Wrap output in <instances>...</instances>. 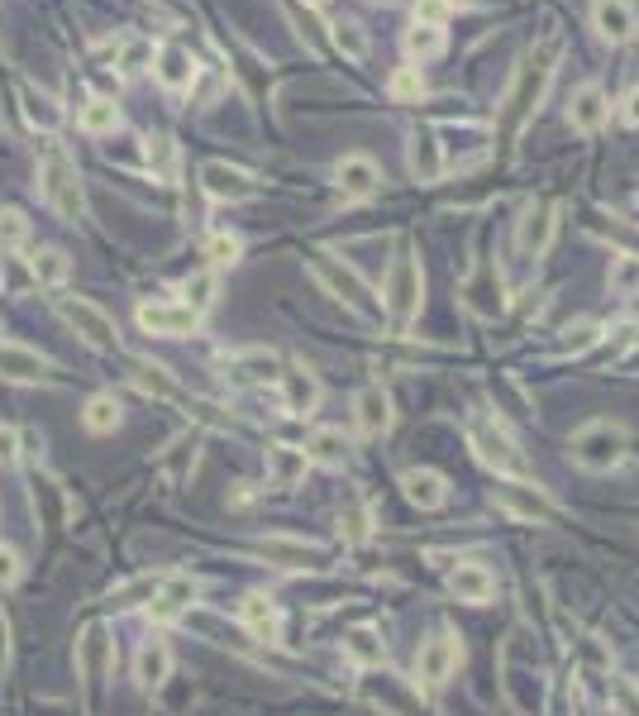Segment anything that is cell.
I'll list each match as a JSON object with an SVG mask.
<instances>
[{
    "label": "cell",
    "mask_w": 639,
    "mask_h": 716,
    "mask_svg": "<svg viewBox=\"0 0 639 716\" xmlns=\"http://www.w3.org/2000/svg\"><path fill=\"white\" fill-rule=\"evenodd\" d=\"M354 411H358V430H363L368 439H382L392 430V397H387V387L382 382H368L363 392H358V401H354Z\"/></svg>",
    "instance_id": "obj_16"
},
{
    "label": "cell",
    "mask_w": 639,
    "mask_h": 716,
    "mask_svg": "<svg viewBox=\"0 0 639 716\" xmlns=\"http://www.w3.org/2000/svg\"><path fill=\"white\" fill-rule=\"evenodd\" d=\"M621 119H625V125H635V129H639V87H635L630 95H625V105H621Z\"/></svg>",
    "instance_id": "obj_55"
},
{
    "label": "cell",
    "mask_w": 639,
    "mask_h": 716,
    "mask_svg": "<svg viewBox=\"0 0 639 716\" xmlns=\"http://www.w3.org/2000/svg\"><path fill=\"white\" fill-rule=\"evenodd\" d=\"M553 63H559V39L539 43L535 53L521 57L511 87H506V95H501V135L506 139L521 135V125L539 111V101H545V91H549V81H553Z\"/></svg>",
    "instance_id": "obj_1"
},
{
    "label": "cell",
    "mask_w": 639,
    "mask_h": 716,
    "mask_svg": "<svg viewBox=\"0 0 639 716\" xmlns=\"http://www.w3.org/2000/svg\"><path fill=\"white\" fill-rule=\"evenodd\" d=\"M334 182L348 201H368L382 191V167L378 158H368V153H344L340 163H334Z\"/></svg>",
    "instance_id": "obj_14"
},
{
    "label": "cell",
    "mask_w": 639,
    "mask_h": 716,
    "mask_svg": "<svg viewBox=\"0 0 639 716\" xmlns=\"http://www.w3.org/2000/svg\"><path fill=\"white\" fill-rule=\"evenodd\" d=\"M310 268H316V278H320L324 286H330V292L340 296L344 306H354L358 316H378V310H382V306H378V296H372V286H368L363 278H358V272L348 268L344 258H334L330 248H316V254H310Z\"/></svg>",
    "instance_id": "obj_6"
},
{
    "label": "cell",
    "mask_w": 639,
    "mask_h": 716,
    "mask_svg": "<svg viewBox=\"0 0 639 716\" xmlns=\"http://www.w3.org/2000/svg\"><path fill=\"white\" fill-rule=\"evenodd\" d=\"M611 296H639V254L611 258Z\"/></svg>",
    "instance_id": "obj_40"
},
{
    "label": "cell",
    "mask_w": 639,
    "mask_h": 716,
    "mask_svg": "<svg viewBox=\"0 0 639 716\" xmlns=\"http://www.w3.org/2000/svg\"><path fill=\"white\" fill-rule=\"evenodd\" d=\"M67 272H72V263H67L63 248H43V254L34 258V282L39 286H63Z\"/></svg>",
    "instance_id": "obj_38"
},
{
    "label": "cell",
    "mask_w": 639,
    "mask_h": 716,
    "mask_svg": "<svg viewBox=\"0 0 639 716\" xmlns=\"http://www.w3.org/2000/svg\"><path fill=\"white\" fill-rule=\"evenodd\" d=\"M119 67H125V72L153 67V39H143V34H129V39L119 43Z\"/></svg>",
    "instance_id": "obj_43"
},
{
    "label": "cell",
    "mask_w": 639,
    "mask_h": 716,
    "mask_svg": "<svg viewBox=\"0 0 639 716\" xmlns=\"http://www.w3.org/2000/svg\"><path fill=\"white\" fill-rule=\"evenodd\" d=\"M449 5H468V0H449Z\"/></svg>",
    "instance_id": "obj_59"
},
{
    "label": "cell",
    "mask_w": 639,
    "mask_h": 716,
    "mask_svg": "<svg viewBox=\"0 0 639 716\" xmlns=\"http://www.w3.org/2000/svg\"><path fill=\"white\" fill-rule=\"evenodd\" d=\"M239 621H244V626H248L258 640H277V626H282L277 606H272L263 592H248L244 602H239Z\"/></svg>",
    "instance_id": "obj_31"
},
{
    "label": "cell",
    "mask_w": 639,
    "mask_h": 716,
    "mask_svg": "<svg viewBox=\"0 0 639 716\" xmlns=\"http://www.w3.org/2000/svg\"><path fill=\"white\" fill-rule=\"evenodd\" d=\"M15 459H20V430L0 425V469H10Z\"/></svg>",
    "instance_id": "obj_54"
},
{
    "label": "cell",
    "mask_w": 639,
    "mask_h": 716,
    "mask_svg": "<svg viewBox=\"0 0 639 716\" xmlns=\"http://www.w3.org/2000/svg\"><path fill=\"white\" fill-rule=\"evenodd\" d=\"M497 507L506 511V516L535 521V525H549L553 516H559V507H553L535 483H521V477H506V483H497Z\"/></svg>",
    "instance_id": "obj_10"
},
{
    "label": "cell",
    "mask_w": 639,
    "mask_h": 716,
    "mask_svg": "<svg viewBox=\"0 0 639 716\" xmlns=\"http://www.w3.org/2000/svg\"><path fill=\"white\" fill-rule=\"evenodd\" d=\"M449 592L458 597V602L482 606L491 592H497V578H491V568H482V564H453V573H449Z\"/></svg>",
    "instance_id": "obj_22"
},
{
    "label": "cell",
    "mask_w": 639,
    "mask_h": 716,
    "mask_svg": "<svg viewBox=\"0 0 639 716\" xmlns=\"http://www.w3.org/2000/svg\"><path fill=\"white\" fill-rule=\"evenodd\" d=\"M606 115H611V105H606V91L601 87H583L568 105V125L577 135H597V129L606 125Z\"/></svg>",
    "instance_id": "obj_23"
},
{
    "label": "cell",
    "mask_w": 639,
    "mask_h": 716,
    "mask_svg": "<svg viewBox=\"0 0 639 716\" xmlns=\"http://www.w3.org/2000/svg\"><path fill=\"white\" fill-rule=\"evenodd\" d=\"M277 382H282V406L292 415H310L320 406V378L310 373V368L292 363L286 373H277Z\"/></svg>",
    "instance_id": "obj_17"
},
{
    "label": "cell",
    "mask_w": 639,
    "mask_h": 716,
    "mask_svg": "<svg viewBox=\"0 0 639 716\" xmlns=\"http://www.w3.org/2000/svg\"><path fill=\"white\" fill-rule=\"evenodd\" d=\"M401 43H406V53L411 57H439L444 53V29H434V24H411Z\"/></svg>",
    "instance_id": "obj_39"
},
{
    "label": "cell",
    "mask_w": 639,
    "mask_h": 716,
    "mask_svg": "<svg viewBox=\"0 0 639 716\" xmlns=\"http://www.w3.org/2000/svg\"><path fill=\"white\" fill-rule=\"evenodd\" d=\"M306 5H316V10H320V5H330V0H306Z\"/></svg>",
    "instance_id": "obj_58"
},
{
    "label": "cell",
    "mask_w": 639,
    "mask_h": 716,
    "mask_svg": "<svg viewBox=\"0 0 639 716\" xmlns=\"http://www.w3.org/2000/svg\"><path fill=\"white\" fill-rule=\"evenodd\" d=\"M401 487H406V497H411L420 511H434V507H444V501H449V477L434 473V469H406L401 473Z\"/></svg>",
    "instance_id": "obj_20"
},
{
    "label": "cell",
    "mask_w": 639,
    "mask_h": 716,
    "mask_svg": "<svg viewBox=\"0 0 639 716\" xmlns=\"http://www.w3.org/2000/svg\"><path fill=\"white\" fill-rule=\"evenodd\" d=\"M501 688H506V698L515 702V712L539 716V707H545V683H539L535 664L521 668V664H515V654H511V650L501 654Z\"/></svg>",
    "instance_id": "obj_13"
},
{
    "label": "cell",
    "mask_w": 639,
    "mask_h": 716,
    "mask_svg": "<svg viewBox=\"0 0 639 716\" xmlns=\"http://www.w3.org/2000/svg\"><path fill=\"white\" fill-rule=\"evenodd\" d=\"M344 650H348V660L354 664H382V640H378V630L372 626H358V630H348V640H344Z\"/></svg>",
    "instance_id": "obj_37"
},
{
    "label": "cell",
    "mask_w": 639,
    "mask_h": 716,
    "mask_svg": "<svg viewBox=\"0 0 639 716\" xmlns=\"http://www.w3.org/2000/svg\"><path fill=\"white\" fill-rule=\"evenodd\" d=\"M167 674H172V650H167L163 640L143 644L139 660H135V678H139V688H143V692L163 688V683H167Z\"/></svg>",
    "instance_id": "obj_28"
},
{
    "label": "cell",
    "mask_w": 639,
    "mask_h": 716,
    "mask_svg": "<svg viewBox=\"0 0 639 716\" xmlns=\"http://www.w3.org/2000/svg\"><path fill=\"white\" fill-rule=\"evenodd\" d=\"M468 445H473V453L487 469H497L501 477H529V463H525V453L515 449V439L506 435V430L497 421H487V415H473L468 421Z\"/></svg>",
    "instance_id": "obj_5"
},
{
    "label": "cell",
    "mask_w": 639,
    "mask_h": 716,
    "mask_svg": "<svg viewBox=\"0 0 639 716\" xmlns=\"http://www.w3.org/2000/svg\"><path fill=\"white\" fill-rule=\"evenodd\" d=\"M77 664H81V683H87V707L95 712L101 707L105 678H111V664H115V650H111L105 626H87V636H81V644H77Z\"/></svg>",
    "instance_id": "obj_8"
},
{
    "label": "cell",
    "mask_w": 639,
    "mask_h": 716,
    "mask_svg": "<svg viewBox=\"0 0 639 716\" xmlns=\"http://www.w3.org/2000/svg\"><path fill=\"white\" fill-rule=\"evenodd\" d=\"M368 525H372V521H368V511H363V507H348V511H344V521H340V530H344V540H354V545H358V540H368Z\"/></svg>",
    "instance_id": "obj_52"
},
{
    "label": "cell",
    "mask_w": 639,
    "mask_h": 716,
    "mask_svg": "<svg viewBox=\"0 0 639 716\" xmlns=\"http://www.w3.org/2000/svg\"><path fill=\"white\" fill-rule=\"evenodd\" d=\"M592 24H597L601 39L625 43V39L635 34V10H630V0H597V5H592Z\"/></svg>",
    "instance_id": "obj_24"
},
{
    "label": "cell",
    "mask_w": 639,
    "mask_h": 716,
    "mask_svg": "<svg viewBox=\"0 0 639 716\" xmlns=\"http://www.w3.org/2000/svg\"><path fill=\"white\" fill-rule=\"evenodd\" d=\"M187 306H191V310L215 306V272H196V278L187 282Z\"/></svg>",
    "instance_id": "obj_48"
},
{
    "label": "cell",
    "mask_w": 639,
    "mask_h": 716,
    "mask_svg": "<svg viewBox=\"0 0 639 716\" xmlns=\"http://www.w3.org/2000/svg\"><path fill=\"white\" fill-rule=\"evenodd\" d=\"M77 125L87 129V135H115V125H119V105L111 101V95H91V101L77 111Z\"/></svg>",
    "instance_id": "obj_35"
},
{
    "label": "cell",
    "mask_w": 639,
    "mask_h": 716,
    "mask_svg": "<svg viewBox=\"0 0 639 716\" xmlns=\"http://www.w3.org/2000/svg\"><path fill=\"white\" fill-rule=\"evenodd\" d=\"M20 101H24V119H29L34 129H43V135H53V129L63 125V111H57V101L48 91L20 87Z\"/></svg>",
    "instance_id": "obj_34"
},
{
    "label": "cell",
    "mask_w": 639,
    "mask_h": 716,
    "mask_svg": "<svg viewBox=\"0 0 639 716\" xmlns=\"http://www.w3.org/2000/svg\"><path fill=\"white\" fill-rule=\"evenodd\" d=\"M611 707L621 716H639V683L635 678H611Z\"/></svg>",
    "instance_id": "obj_47"
},
{
    "label": "cell",
    "mask_w": 639,
    "mask_h": 716,
    "mask_svg": "<svg viewBox=\"0 0 639 716\" xmlns=\"http://www.w3.org/2000/svg\"><path fill=\"white\" fill-rule=\"evenodd\" d=\"M201 187H206L215 201H248L253 196V177L244 172V167H229V163L201 167Z\"/></svg>",
    "instance_id": "obj_18"
},
{
    "label": "cell",
    "mask_w": 639,
    "mask_h": 716,
    "mask_svg": "<svg viewBox=\"0 0 639 716\" xmlns=\"http://www.w3.org/2000/svg\"><path fill=\"white\" fill-rule=\"evenodd\" d=\"M153 5H167V10H177V5H182V0H153Z\"/></svg>",
    "instance_id": "obj_57"
},
{
    "label": "cell",
    "mask_w": 639,
    "mask_h": 716,
    "mask_svg": "<svg viewBox=\"0 0 639 716\" xmlns=\"http://www.w3.org/2000/svg\"><path fill=\"white\" fill-rule=\"evenodd\" d=\"M553 230H559V201H529L521 225H515V248H521V258L539 263L549 254L553 244Z\"/></svg>",
    "instance_id": "obj_9"
},
{
    "label": "cell",
    "mask_w": 639,
    "mask_h": 716,
    "mask_svg": "<svg viewBox=\"0 0 639 716\" xmlns=\"http://www.w3.org/2000/svg\"><path fill=\"white\" fill-rule=\"evenodd\" d=\"M468 306L477 310V316H497V310L506 306V296H501V278H497V268L491 263H482V268L468 278Z\"/></svg>",
    "instance_id": "obj_26"
},
{
    "label": "cell",
    "mask_w": 639,
    "mask_h": 716,
    "mask_svg": "<svg viewBox=\"0 0 639 716\" xmlns=\"http://www.w3.org/2000/svg\"><path fill=\"white\" fill-rule=\"evenodd\" d=\"M444 167H449L444 163V143L434 139L430 129L425 135H416L411 139V172L420 177V182H434V177H444Z\"/></svg>",
    "instance_id": "obj_32"
},
{
    "label": "cell",
    "mask_w": 639,
    "mask_h": 716,
    "mask_svg": "<svg viewBox=\"0 0 639 716\" xmlns=\"http://www.w3.org/2000/svg\"><path fill=\"white\" fill-rule=\"evenodd\" d=\"M201 310H191L187 302H143L139 306V330L163 334V340H182V334H196Z\"/></svg>",
    "instance_id": "obj_12"
},
{
    "label": "cell",
    "mask_w": 639,
    "mask_h": 716,
    "mask_svg": "<svg viewBox=\"0 0 639 716\" xmlns=\"http://www.w3.org/2000/svg\"><path fill=\"white\" fill-rule=\"evenodd\" d=\"M29 244V220L20 210H0V254H20Z\"/></svg>",
    "instance_id": "obj_41"
},
{
    "label": "cell",
    "mask_w": 639,
    "mask_h": 716,
    "mask_svg": "<svg viewBox=\"0 0 639 716\" xmlns=\"http://www.w3.org/2000/svg\"><path fill=\"white\" fill-rule=\"evenodd\" d=\"M458 664H463V644H458L453 636H444V630L439 636H430L416 654V674H420V683H430V688L449 683V678L458 674Z\"/></svg>",
    "instance_id": "obj_11"
},
{
    "label": "cell",
    "mask_w": 639,
    "mask_h": 716,
    "mask_svg": "<svg viewBox=\"0 0 639 716\" xmlns=\"http://www.w3.org/2000/svg\"><path fill=\"white\" fill-rule=\"evenodd\" d=\"M191 602H196V578H187V573H172V578L163 583V592L153 597V621H177Z\"/></svg>",
    "instance_id": "obj_25"
},
{
    "label": "cell",
    "mask_w": 639,
    "mask_h": 716,
    "mask_svg": "<svg viewBox=\"0 0 639 716\" xmlns=\"http://www.w3.org/2000/svg\"><path fill=\"white\" fill-rule=\"evenodd\" d=\"M330 39H334V48H340L344 57H354V63H363V57H368V34L358 29V24H334Z\"/></svg>",
    "instance_id": "obj_42"
},
{
    "label": "cell",
    "mask_w": 639,
    "mask_h": 716,
    "mask_svg": "<svg viewBox=\"0 0 639 716\" xmlns=\"http://www.w3.org/2000/svg\"><path fill=\"white\" fill-rule=\"evenodd\" d=\"M387 87H392L396 101H420V95H425V77H420V67H396Z\"/></svg>",
    "instance_id": "obj_44"
},
{
    "label": "cell",
    "mask_w": 639,
    "mask_h": 716,
    "mask_svg": "<svg viewBox=\"0 0 639 716\" xmlns=\"http://www.w3.org/2000/svg\"><path fill=\"white\" fill-rule=\"evenodd\" d=\"M149 167H153L158 177H172V167H177L172 139H149Z\"/></svg>",
    "instance_id": "obj_49"
},
{
    "label": "cell",
    "mask_w": 639,
    "mask_h": 716,
    "mask_svg": "<svg viewBox=\"0 0 639 716\" xmlns=\"http://www.w3.org/2000/svg\"><path fill=\"white\" fill-rule=\"evenodd\" d=\"M630 453V435L616 421H592L573 435V463L587 473H611L621 469V459Z\"/></svg>",
    "instance_id": "obj_3"
},
{
    "label": "cell",
    "mask_w": 639,
    "mask_h": 716,
    "mask_svg": "<svg viewBox=\"0 0 639 716\" xmlns=\"http://www.w3.org/2000/svg\"><path fill=\"white\" fill-rule=\"evenodd\" d=\"M597 340H601V325H592V320H577V325H568V340H563V349H568V354H583V349H592Z\"/></svg>",
    "instance_id": "obj_50"
},
{
    "label": "cell",
    "mask_w": 639,
    "mask_h": 716,
    "mask_svg": "<svg viewBox=\"0 0 639 716\" xmlns=\"http://www.w3.org/2000/svg\"><path fill=\"white\" fill-rule=\"evenodd\" d=\"M5 664H10V621L0 612V674H5Z\"/></svg>",
    "instance_id": "obj_56"
},
{
    "label": "cell",
    "mask_w": 639,
    "mask_h": 716,
    "mask_svg": "<svg viewBox=\"0 0 639 716\" xmlns=\"http://www.w3.org/2000/svg\"><path fill=\"white\" fill-rule=\"evenodd\" d=\"M196 449H201V435H196V430H187V435H177L172 445L163 449L158 469L167 473V483H187V477H191V469H196Z\"/></svg>",
    "instance_id": "obj_27"
},
{
    "label": "cell",
    "mask_w": 639,
    "mask_h": 716,
    "mask_svg": "<svg viewBox=\"0 0 639 716\" xmlns=\"http://www.w3.org/2000/svg\"><path fill=\"white\" fill-rule=\"evenodd\" d=\"M453 15L449 0H416V24H434V29H444V20Z\"/></svg>",
    "instance_id": "obj_51"
},
{
    "label": "cell",
    "mask_w": 639,
    "mask_h": 716,
    "mask_svg": "<svg viewBox=\"0 0 639 716\" xmlns=\"http://www.w3.org/2000/svg\"><path fill=\"white\" fill-rule=\"evenodd\" d=\"M382 5H392V0H382Z\"/></svg>",
    "instance_id": "obj_60"
},
{
    "label": "cell",
    "mask_w": 639,
    "mask_h": 716,
    "mask_svg": "<svg viewBox=\"0 0 639 716\" xmlns=\"http://www.w3.org/2000/svg\"><path fill=\"white\" fill-rule=\"evenodd\" d=\"M20 573H24V559H20L10 545H0V592H5V588H15V583H20Z\"/></svg>",
    "instance_id": "obj_53"
},
{
    "label": "cell",
    "mask_w": 639,
    "mask_h": 716,
    "mask_svg": "<svg viewBox=\"0 0 639 716\" xmlns=\"http://www.w3.org/2000/svg\"><path fill=\"white\" fill-rule=\"evenodd\" d=\"M306 459L310 463H324V469H340V463L348 459V435L334 425H320L316 435L306 439Z\"/></svg>",
    "instance_id": "obj_30"
},
{
    "label": "cell",
    "mask_w": 639,
    "mask_h": 716,
    "mask_svg": "<svg viewBox=\"0 0 639 716\" xmlns=\"http://www.w3.org/2000/svg\"><path fill=\"white\" fill-rule=\"evenodd\" d=\"M119 421H125V406H119L115 397H91L87 411H81V425L91 430V435H111V430H119Z\"/></svg>",
    "instance_id": "obj_36"
},
{
    "label": "cell",
    "mask_w": 639,
    "mask_h": 716,
    "mask_svg": "<svg viewBox=\"0 0 639 716\" xmlns=\"http://www.w3.org/2000/svg\"><path fill=\"white\" fill-rule=\"evenodd\" d=\"M158 81L167 91H187L196 81V63H191L187 48H163L158 53Z\"/></svg>",
    "instance_id": "obj_33"
},
{
    "label": "cell",
    "mask_w": 639,
    "mask_h": 716,
    "mask_svg": "<svg viewBox=\"0 0 639 716\" xmlns=\"http://www.w3.org/2000/svg\"><path fill=\"white\" fill-rule=\"evenodd\" d=\"M239 254H244V244H239L234 234H210V244H206L210 268H234Z\"/></svg>",
    "instance_id": "obj_46"
},
{
    "label": "cell",
    "mask_w": 639,
    "mask_h": 716,
    "mask_svg": "<svg viewBox=\"0 0 639 716\" xmlns=\"http://www.w3.org/2000/svg\"><path fill=\"white\" fill-rule=\"evenodd\" d=\"M57 316L67 320L72 330L81 334V340L91 344V349H101V354H111L115 344H119V330H115V320L105 316L95 302H87V296H57Z\"/></svg>",
    "instance_id": "obj_7"
},
{
    "label": "cell",
    "mask_w": 639,
    "mask_h": 716,
    "mask_svg": "<svg viewBox=\"0 0 639 716\" xmlns=\"http://www.w3.org/2000/svg\"><path fill=\"white\" fill-rule=\"evenodd\" d=\"M420 302H425V272H420V258L416 248H401L392 263V278H387V296H382V306H387V320L396 330H406L411 320L420 316Z\"/></svg>",
    "instance_id": "obj_4"
},
{
    "label": "cell",
    "mask_w": 639,
    "mask_h": 716,
    "mask_svg": "<svg viewBox=\"0 0 639 716\" xmlns=\"http://www.w3.org/2000/svg\"><path fill=\"white\" fill-rule=\"evenodd\" d=\"M253 549L277 568H320L324 564V549L296 540V535H268V540H258Z\"/></svg>",
    "instance_id": "obj_15"
},
{
    "label": "cell",
    "mask_w": 639,
    "mask_h": 716,
    "mask_svg": "<svg viewBox=\"0 0 639 716\" xmlns=\"http://www.w3.org/2000/svg\"><path fill=\"white\" fill-rule=\"evenodd\" d=\"M129 382H135L143 397H158V401H187V392L177 387V378L167 373L163 363H143V358H135V363H129Z\"/></svg>",
    "instance_id": "obj_21"
},
{
    "label": "cell",
    "mask_w": 639,
    "mask_h": 716,
    "mask_svg": "<svg viewBox=\"0 0 639 716\" xmlns=\"http://www.w3.org/2000/svg\"><path fill=\"white\" fill-rule=\"evenodd\" d=\"M234 368H239V378H248V382L277 378V373H272V368H277V354H268V349H258V354H239V358H234Z\"/></svg>",
    "instance_id": "obj_45"
},
{
    "label": "cell",
    "mask_w": 639,
    "mask_h": 716,
    "mask_svg": "<svg viewBox=\"0 0 639 716\" xmlns=\"http://www.w3.org/2000/svg\"><path fill=\"white\" fill-rule=\"evenodd\" d=\"M306 469H310L306 449H296V445H272L268 449V477H272V487H296L301 477H306Z\"/></svg>",
    "instance_id": "obj_29"
},
{
    "label": "cell",
    "mask_w": 639,
    "mask_h": 716,
    "mask_svg": "<svg viewBox=\"0 0 639 716\" xmlns=\"http://www.w3.org/2000/svg\"><path fill=\"white\" fill-rule=\"evenodd\" d=\"M39 191L43 201L63 215L67 225L87 220V196H81V182H77V167L57 143H43V163H39Z\"/></svg>",
    "instance_id": "obj_2"
},
{
    "label": "cell",
    "mask_w": 639,
    "mask_h": 716,
    "mask_svg": "<svg viewBox=\"0 0 639 716\" xmlns=\"http://www.w3.org/2000/svg\"><path fill=\"white\" fill-rule=\"evenodd\" d=\"M53 373V363L39 349H24V344H0V378L10 382H39Z\"/></svg>",
    "instance_id": "obj_19"
}]
</instances>
